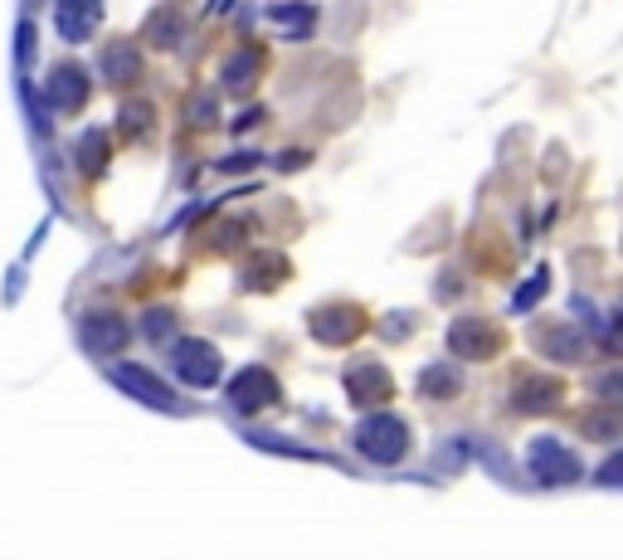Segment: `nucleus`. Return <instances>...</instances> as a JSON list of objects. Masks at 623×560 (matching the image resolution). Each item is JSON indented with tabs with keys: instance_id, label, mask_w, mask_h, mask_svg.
<instances>
[{
	"instance_id": "obj_1",
	"label": "nucleus",
	"mask_w": 623,
	"mask_h": 560,
	"mask_svg": "<svg viewBox=\"0 0 623 560\" xmlns=\"http://www.w3.org/2000/svg\"><path fill=\"white\" fill-rule=\"evenodd\" d=\"M108 380L117 385L122 395H132V400L151 405V410H167V414H181V395L171 390L167 380L157 376L151 366H137V360H117V366H108Z\"/></svg>"
},
{
	"instance_id": "obj_2",
	"label": "nucleus",
	"mask_w": 623,
	"mask_h": 560,
	"mask_svg": "<svg viewBox=\"0 0 623 560\" xmlns=\"http://www.w3.org/2000/svg\"><path fill=\"white\" fill-rule=\"evenodd\" d=\"M356 449L366 453L370 463H399L409 449V429L399 424L395 414H370L356 424Z\"/></svg>"
},
{
	"instance_id": "obj_3",
	"label": "nucleus",
	"mask_w": 623,
	"mask_h": 560,
	"mask_svg": "<svg viewBox=\"0 0 623 560\" xmlns=\"http://www.w3.org/2000/svg\"><path fill=\"white\" fill-rule=\"evenodd\" d=\"M171 366H175V376H181L185 385H195V390H205V385H215L219 380V352L210 342H200V336H181L175 342V352H171Z\"/></svg>"
},
{
	"instance_id": "obj_4",
	"label": "nucleus",
	"mask_w": 623,
	"mask_h": 560,
	"mask_svg": "<svg viewBox=\"0 0 623 560\" xmlns=\"http://www.w3.org/2000/svg\"><path fill=\"white\" fill-rule=\"evenodd\" d=\"M268 405H278V380H273V370L244 366L239 376L229 380V410L258 414V410H268Z\"/></svg>"
},
{
	"instance_id": "obj_5",
	"label": "nucleus",
	"mask_w": 623,
	"mask_h": 560,
	"mask_svg": "<svg viewBox=\"0 0 623 560\" xmlns=\"http://www.w3.org/2000/svg\"><path fill=\"white\" fill-rule=\"evenodd\" d=\"M54 25L68 44L93 40V30L103 25V0H58L54 6Z\"/></svg>"
},
{
	"instance_id": "obj_6",
	"label": "nucleus",
	"mask_w": 623,
	"mask_h": 560,
	"mask_svg": "<svg viewBox=\"0 0 623 560\" xmlns=\"http://www.w3.org/2000/svg\"><path fill=\"white\" fill-rule=\"evenodd\" d=\"M78 336H84V346L93 356H112V352H122V342H127V322L117 317V312H88Z\"/></svg>"
},
{
	"instance_id": "obj_7",
	"label": "nucleus",
	"mask_w": 623,
	"mask_h": 560,
	"mask_svg": "<svg viewBox=\"0 0 623 560\" xmlns=\"http://www.w3.org/2000/svg\"><path fill=\"white\" fill-rule=\"evenodd\" d=\"M88 98V74L78 64H58L50 78H44V103L58 112H68V108H78V103Z\"/></svg>"
},
{
	"instance_id": "obj_8",
	"label": "nucleus",
	"mask_w": 623,
	"mask_h": 560,
	"mask_svg": "<svg viewBox=\"0 0 623 560\" xmlns=\"http://www.w3.org/2000/svg\"><path fill=\"white\" fill-rule=\"evenodd\" d=\"M346 390H351V400L356 405H375L385 390H390V380H385V370L375 366V360H361V366H351Z\"/></svg>"
},
{
	"instance_id": "obj_9",
	"label": "nucleus",
	"mask_w": 623,
	"mask_h": 560,
	"mask_svg": "<svg viewBox=\"0 0 623 560\" xmlns=\"http://www.w3.org/2000/svg\"><path fill=\"white\" fill-rule=\"evenodd\" d=\"M312 332L322 336V342H346V336L361 332V312L356 308H322L312 317Z\"/></svg>"
},
{
	"instance_id": "obj_10",
	"label": "nucleus",
	"mask_w": 623,
	"mask_h": 560,
	"mask_svg": "<svg viewBox=\"0 0 623 560\" xmlns=\"http://www.w3.org/2000/svg\"><path fill=\"white\" fill-rule=\"evenodd\" d=\"M531 469L546 477V483H566V477H574V463H570L550 439H540L536 449H531Z\"/></svg>"
},
{
	"instance_id": "obj_11",
	"label": "nucleus",
	"mask_w": 623,
	"mask_h": 560,
	"mask_svg": "<svg viewBox=\"0 0 623 560\" xmlns=\"http://www.w3.org/2000/svg\"><path fill=\"white\" fill-rule=\"evenodd\" d=\"M273 30L278 34H308L312 30V10L308 6H278L273 10Z\"/></svg>"
},
{
	"instance_id": "obj_12",
	"label": "nucleus",
	"mask_w": 623,
	"mask_h": 560,
	"mask_svg": "<svg viewBox=\"0 0 623 560\" xmlns=\"http://www.w3.org/2000/svg\"><path fill=\"white\" fill-rule=\"evenodd\" d=\"M132 74H137L132 50H127V44H122V50H117V44H112V50H108V78H112V84H117V78H122V84H127V78H132Z\"/></svg>"
},
{
	"instance_id": "obj_13",
	"label": "nucleus",
	"mask_w": 623,
	"mask_h": 560,
	"mask_svg": "<svg viewBox=\"0 0 623 560\" xmlns=\"http://www.w3.org/2000/svg\"><path fill=\"white\" fill-rule=\"evenodd\" d=\"M103 161H108V132H93V137H88V147H84V166H88V176H98Z\"/></svg>"
},
{
	"instance_id": "obj_14",
	"label": "nucleus",
	"mask_w": 623,
	"mask_h": 560,
	"mask_svg": "<svg viewBox=\"0 0 623 560\" xmlns=\"http://www.w3.org/2000/svg\"><path fill=\"white\" fill-rule=\"evenodd\" d=\"M239 54H244V60L225 68V78H229V84H234V88H239V84H244V78H249V74H254V68H258V60H254V50H239Z\"/></svg>"
},
{
	"instance_id": "obj_15",
	"label": "nucleus",
	"mask_w": 623,
	"mask_h": 560,
	"mask_svg": "<svg viewBox=\"0 0 623 560\" xmlns=\"http://www.w3.org/2000/svg\"><path fill=\"white\" fill-rule=\"evenodd\" d=\"M171 312H147V336H151V342H167V336H171Z\"/></svg>"
},
{
	"instance_id": "obj_16",
	"label": "nucleus",
	"mask_w": 623,
	"mask_h": 560,
	"mask_svg": "<svg viewBox=\"0 0 623 560\" xmlns=\"http://www.w3.org/2000/svg\"><path fill=\"white\" fill-rule=\"evenodd\" d=\"M599 477H604V483H623V453L614 463H604V469H599Z\"/></svg>"
}]
</instances>
